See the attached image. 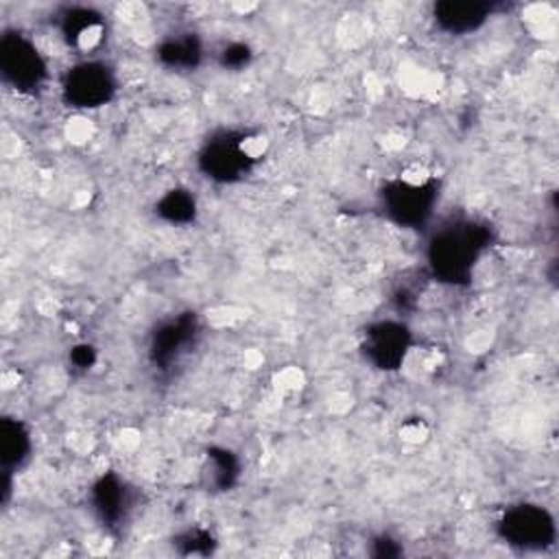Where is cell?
<instances>
[{
	"instance_id": "cell-2",
	"label": "cell",
	"mask_w": 559,
	"mask_h": 559,
	"mask_svg": "<svg viewBox=\"0 0 559 559\" xmlns=\"http://www.w3.org/2000/svg\"><path fill=\"white\" fill-rule=\"evenodd\" d=\"M83 73L73 77V94L81 103L103 101L108 94V79L101 73H94V68H81Z\"/></svg>"
},
{
	"instance_id": "cell-1",
	"label": "cell",
	"mask_w": 559,
	"mask_h": 559,
	"mask_svg": "<svg viewBox=\"0 0 559 559\" xmlns=\"http://www.w3.org/2000/svg\"><path fill=\"white\" fill-rule=\"evenodd\" d=\"M437 18L446 29L468 31L485 18V7L470 3H446L437 7Z\"/></svg>"
}]
</instances>
